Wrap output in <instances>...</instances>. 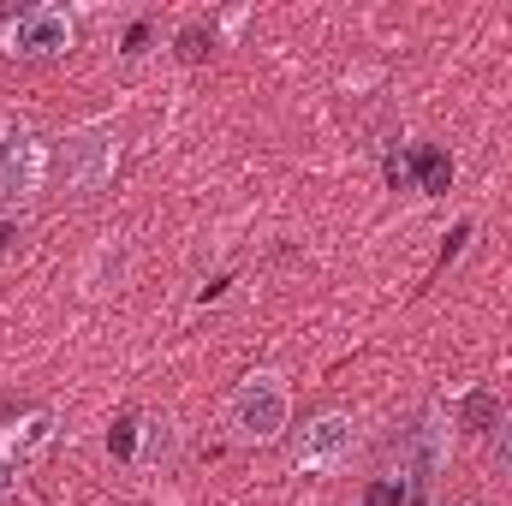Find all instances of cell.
I'll return each instance as SVG.
<instances>
[{"instance_id":"6da1fadb","label":"cell","mask_w":512,"mask_h":506,"mask_svg":"<svg viewBox=\"0 0 512 506\" xmlns=\"http://www.w3.org/2000/svg\"><path fill=\"white\" fill-rule=\"evenodd\" d=\"M227 423H233L239 441H274V435L286 429V381L274 376V370L245 376V387H239L233 405H227Z\"/></svg>"},{"instance_id":"7a4b0ae2","label":"cell","mask_w":512,"mask_h":506,"mask_svg":"<svg viewBox=\"0 0 512 506\" xmlns=\"http://www.w3.org/2000/svg\"><path fill=\"white\" fill-rule=\"evenodd\" d=\"M72 48V12L66 6H30L6 24V54L18 60H54Z\"/></svg>"},{"instance_id":"3957f363","label":"cell","mask_w":512,"mask_h":506,"mask_svg":"<svg viewBox=\"0 0 512 506\" xmlns=\"http://www.w3.org/2000/svg\"><path fill=\"white\" fill-rule=\"evenodd\" d=\"M346 447H352V417H340V411H322L310 429H298V441H292V459H298L304 471H322V465H334Z\"/></svg>"},{"instance_id":"277c9868","label":"cell","mask_w":512,"mask_h":506,"mask_svg":"<svg viewBox=\"0 0 512 506\" xmlns=\"http://www.w3.org/2000/svg\"><path fill=\"white\" fill-rule=\"evenodd\" d=\"M42 179V149L36 137H6L0 143V197H30Z\"/></svg>"},{"instance_id":"5b68a950","label":"cell","mask_w":512,"mask_h":506,"mask_svg":"<svg viewBox=\"0 0 512 506\" xmlns=\"http://www.w3.org/2000/svg\"><path fill=\"white\" fill-rule=\"evenodd\" d=\"M417 173H423V185H429V191H441V185L453 179V161H447V155H435V149H417Z\"/></svg>"},{"instance_id":"8992f818","label":"cell","mask_w":512,"mask_h":506,"mask_svg":"<svg viewBox=\"0 0 512 506\" xmlns=\"http://www.w3.org/2000/svg\"><path fill=\"white\" fill-rule=\"evenodd\" d=\"M495 459H501V465H507V471H512V423H507V429H501V441H495Z\"/></svg>"},{"instance_id":"52a82bcc","label":"cell","mask_w":512,"mask_h":506,"mask_svg":"<svg viewBox=\"0 0 512 506\" xmlns=\"http://www.w3.org/2000/svg\"><path fill=\"white\" fill-rule=\"evenodd\" d=\"M6 239H12V221H6V215H0V251H6Z\"/></svg>"}]
</instances>
